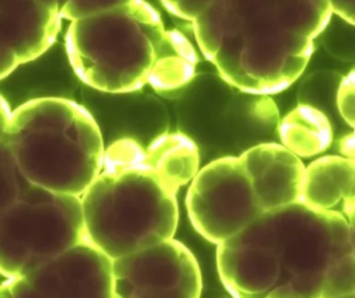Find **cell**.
Instances as JSON below:
<instances>
[{
  "label": "cell",
  "mask_w": 355,
  "mask_h": 298,
  "mask_svg": "<svg viewBox=\"0 0 355 298\" xmlns=\"http://www.w3.org/2000/svg\"><path fill=\"white\" fill-rule=\"evenodd\" d=\"M165 32L155 8L130 0L71 20L66 51L83 82L101 92L126 94L149 84Z\"/></svg>",
  "instance_id": "4"
},
{
  "label": "cell",
  "mask_w": 355,
  "mask_h": 298,
  "mask_svg": "<svg viewBox=\"0 0 355 298\" xmlns=\"http://www.w3.org/2000/svg\"><path fill=\"white\" fill-rule=\"evenodd\" d=\"M115 298H197L200 268L182 242L162 240L113 260Z\"/></svg>",
  "instance_id": "8"
},
{
  "label": "cell",
  "mask_w": 355,
  "mask_h": 298,
  "mask_svg": "<svg viewBox=\"0 0 355 298\" xmlns=\"http://www.w3.org/2000/svg\"><path fill=\"white\" fill-rule=\"evenodd\" d=\"M280 30L315 40L332 16L327 0H279L275 8Z\"/></svg>",
  "instance_id": "16"
},
{
  "label": "cell",
  "mask_w": 355,
  "mask_h": 298,
  "mask_svg": "<svg viewBox=\"0 0 355 298\" xmlns=\"http://www.w3.org/2000/svg\"><path fill=\"white\" fill-rule=\"evenodd\" d=\"M146 162L174 194L198 173L200 158L196 142L186 134L164 133L145 149Z\"/></svg>",
  "instance_id": "13"
},
{
  "label": "cell",
  "mask_w": 355,
  "mask_h": 298,
  "mask_svg": "<svg viewBox=\"0 0 355 298\" xmlns=\"http://www.w3.org/2000/svg\"><path fill=\"white\" fill-rule=\"evenodd\" d=\"M51 0H0V80L46 53L61 30Z\"/></svg>",
  "instance_id": "10"
},
{
  "label": "cell",
  "mask_w": 355,
  "mask_h": 298,
  "mask_svg": "<svg viewBox=\"0 0 355 298\" xmlns=\"http://www.w3.org/2000/svg\"><path fill=\"white\" fill-rule=\"evenodd\" d=\"M0 298H115L113 260L87 238L31 272L7 279Z\"/></svg>",
  "instance_id": "9"
},
{
  "label": "cell",
  "mask_w": 355,
  "mask_h": 298,
  "mask_svg": "<svg viewBox=\"0 0 355 298\" xmlns=\"http://www.w3.org/2000/svg\"><path fill=\"white\" fill-rule=\"evenodd\" d=\"M12 111L10 109L6 99L0 95V142L5 140L6 131H7L8 124L11 118Z\"/></svg>",
  "instance_id": "25"
},
{
  "label": "cell",
  "mask_w": 355,
  "mask_h": 298,
  "mask_svg": "<svg viewBox=\"0 0 355 298\" xmlns=\"http://www.w3.org/2000/svg\"><path fill=\"white\" fill-rule=\"evenodd\" d=\"M236 90L255 95L282 92L304 72L313 40L280 30L275 10L249 21L243 30Z\"/></svg>",
  "instance_id": "7"
},
{
  "label": "cell",
  "mask_w": 355,
  "mask_h": 298,
  "mask_svg": "<svg viewBox=\"0 0 355 298\" xmlns=\"http://www.w3.org/2000/svg\"><path fill=\"white\" fill-rule=\"evenodd\" d=\"M197 63L198 55L188 39L178 30L166 32L149 84L159 93L182 90L195 77Z\"/></svg>",
  "instance_id": "15"
},
{
  "label": "cell",
  "mask_w": 355,
  "mask_h": 298,
  "mask_svg": "<svg viewBox=\"0 0 355 298\" xmlns=\"http://www.w3.org/2000/svg\"><path fill=\"white\" fill-rule=\"evenodd\" d=\"M225 14V0H215L192 21L199 48L209 62L223 42Z\"/></svg>",
  "instance_id": "17"
},
{
  "label": "cell",
  "mask_w": 355,
  "mask_h": 298,
  "mask_svg": "<svg viewBox=\"0 0 355 298\" xmlns=\"http://www.w3.org/2000/svg\"><path fill=\"white\" fill-rule=\"evenodd\" d=\"M85 239L80 196L28 183L0 216V274H26Z\"/></svg>",
  "instance_id": "5"
},
{
  "label": "cell",
  "mask_w": 355,
  "mask_h": 298,
  "mask_svg": "<svg viewBox=\"0 0 355 298\" xmlns=\"http://www.w3.org/2000/svg\"><path fill=\"white\" fill-rule=\"evenodd\" d=\"M340 149L345 157L354 159V134L351 133L343 138L340 142Z\"/></svg>",
  "instance_id": "26"
},
{
  "label": "cell",
  "mask_w": 355,
  "mask_h": 298,
  "mask_svg": "<svg viewBox=\"0 0 355 298\" xmlns=\"http://www.w3.org/2000/svg\"><path fill=\"white\" fill-rule=\"evenodd\" d=\"M3 142L28 183L59 194L82 196L103 169L101 128L69 99L44 97L20 105Z\"/></svg>",
  "instance_id": "3"
},
{
  "label": "cell",
  "mask_w": 355,
  "mask_h": 298,
  "mask_svg": "<svg viewBox=\"0 0 355 298\" xmlns=\"http://www.w3.org/2000/svg\"><path fill=\"white\" fill-rule=\"evenodd\" d=\"M354 192V159L324 156L305 167L300 202L322 211H336L340 206L353 227Z\"/></svg>",
  "instance_id": "12"
},
{
  "label": "cell",
  "mask_w": 355,
  "mask_h": 298,
  "mask_svg": "<svg viewBox=\"0 0 355 298\" xmlns=\"http://www.w3.org/2000/svg\"><path fill=\"white\" fill-rule=\"evenodd\" d=\"M279 0H225V35L243 34L245 26L257 16L273 11Z\"/></svg>",
  "instance_id": "19"
},
{
  "label": "cell",
  "mask_w": 355,
  "mask_h": 298,
  "mask_svg": "<svg viewBox=\"0 0 355 298\" xmlns=\"http://www.w3.org/2000/svg\"><path fill=\"white\" fill-rule=\"evenodd\" d=\"M187 210L195 230L211 243L225 241L263 214L240 157L216 159L190 182Z\"/></svg>",
  "instance_id": "6"
},
{
  "label": "cell",
  "mask_w": 355,
  "mask_h": 298,
  "mask_svg": "<svg viewBox=\"0 0 355 298\" xmlns=\"http://www.w3.org/2000/svg\"><path fill=\"white\" fill-rule=\"evenodd\" d=\"M128 1L130 0H61L60 13L62 18L74 20L92 12L122 5Z\"/></svg>",
  "instance_id": "21"
},
{
  "label": "cell",
  "mask_w": 355,
  "mask_h": 298,
  "mask_svg": "<svg viewBox=\"0 0 355 298\" xmlns=\"http://www.w3.org/2000/svg\"><path fill=\"white\" fill-rule=\"evenodd\" d=\"M28 183L7 145L0 142V216L17 201Z\"/></svg>",
  "instance_id": "20"
},
{
  "label": "cell",
  "mask_w": 355,
  "mask_h": 298,
  "mask_svg": "<svg viewBox=\"0 0 355 298\" xmlns=\"http://www.w3.org/2000/svg\"><path fill=\"white\" fill-rule=\"evenodd\" d=\"M87 238L112 260L174 237L178 204L132 138L105 150L103 169L80 196Z\"/></svg>",
  "instance_id": "2"
},
{
  "label": "cell",
  "mask_w": 355,
  "mask_h": 298,
  "mask_svg": "<svg viewBox=\"0 0 355 298\" xmlns=\"http://www.w3.org/2000/svg\"><path fill=\"white\" fill-rule=\"evenodd\" d=\"M215 0H162L164 7L175 17L192 22Z\"/></svg>",
  "instance_id": "23"
},
{
  "label": "cell",
  "mask_w": 355,
  "mask_h": 298,
  "mask_svg": "<svg viewBox=\"0 0 355 298\" xmlns=\"http://www.w3.org/2000/svg\"><path fill=\"white\" fill-rule=\"evenodd\" d=\"M354 240L342 213L293 203L218 244V271L234 297L353 298Z\"/></svg>",
  "instance_id": "1"
},
{
  "label": "cell",
  "mask_w": 355,
  "mask_h": 298,
  "mask_svg": "<svg viewBox=\"0 0 355 298\" xmlns=\"http://www.w3.org/2000/svg\"><path fill=\"white\" fill-rule=\"evenodd\" d=\"M354 26L332 14L321 36L324 48L334 59L344 62L354 61Z\"/></svg>",
  "instance_id": "18"
},
{
  "label": "cell",
  "mask_w": 355,
  "mask_h": 298,
  "mask_svg": "<svg viewBox=\"0 0 355 298\" xmlns=\"http://www.w3.org/2000/svg\"><path fill=\"white\" fill-rule=\"evenodd\" d=\"M336 107L340 117L351 128L354 127L355 82L354 70L342 77L336 95Z\"/></svg>",
  "instance_id": "22"
},
{
  "label": "cell",
  "mask_w": 355,
  "mask_h": 298,
  "mask_svg": "<svg viewBox=\"0 0 355 298\" xmlns=\"http://www.w3.org/2000/svg\"><path fill=\"white\" fill-rule=\"evenodd\" d=\"M263 213L300 202L305 167L282 145L263 142L240 156Z\"/></svg>",
  "instance_id": "11"
},
{
  "label": "cell",
  "mask_w": 355,
  "mask_h": 298,
  "mask_svg": "<svg viewBox=\"0 0 355 298\" xmlns=\"http://www.w3.org/2000/svg\"><path fill=\"white\" fill-rule=\"evenodd\" d=\"M334 15L355 24V0H327Z\"/></svg>",
  "instance_id": "24"
},
{
  "label": "cell",
  "mask_w": 355,
  "mask_h": 298,
  "mask_svg": "<svg viewBox=\"0 0 355 298\" xmlns=\"http://www.w3.org/2000/svg\"><path fill=\"white\" fill-rule=\"evenodd\" d=\"M282 145L299 158L317 156L332 142V128L327 115L317 107L300 104L278 125Z\"/></svg>",
  "instance_id": "14"
}]
</instances>
